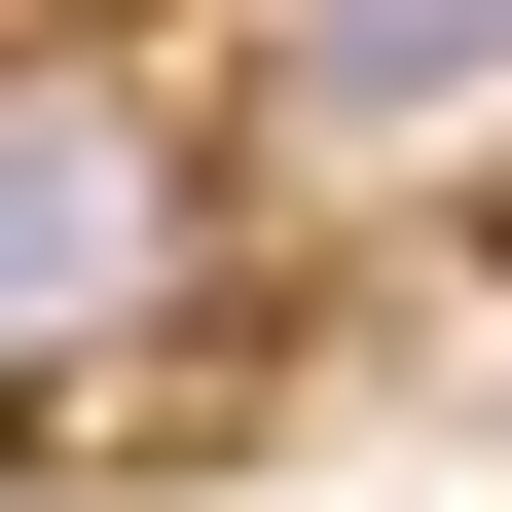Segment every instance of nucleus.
<instances>
[{
    "mask_svg": "<svg viewBox=\"0 0 512 512\" xmlns=\"http://www.w3.org/2000/svg\"><path fill=\"white\" fill-rule=\"evenodd\" d=\"M220 330V110L110 37H0V403H147Z\"/></svg>",
    "mask_w": 512,
    "mask_h": 512,
    "instance_id": "nucleus-1",
    "label": "nucleus"
},
{
    "mask_svg": "<svg viewBox=\"0 0 512 512\" xmlns=\"http://www.w3.org/2000/svg\"><path fill=\"white\" fill-rule=\"evenodd\" d=\"M256 110H330V147H439V110H512V0H293V37H256Z\"/></svg>",
    "mask_w": 512,
    "mask_h": 512,
    "instance_id": "nucleus-2",
    "label": "nucleus"
}]
</instances>
